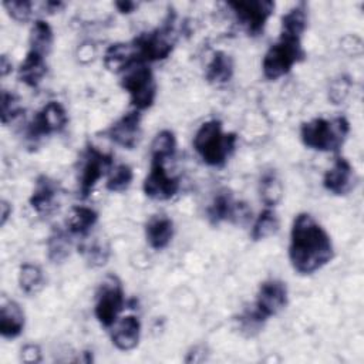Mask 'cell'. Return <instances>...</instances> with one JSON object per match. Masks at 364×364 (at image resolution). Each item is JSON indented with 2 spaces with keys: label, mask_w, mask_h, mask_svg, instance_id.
<instances>
[{
  "label": "cell",
  "mask_w": 364,
  "mask_h": 364,
  "mask_svg": "<svg viewBox=\"0 0 364 364\" xmlns=\"http://www.w3.org/2000/svg\"><path fill=\"white\" fill-rule=\"evenodd\" d=\"M334 255L326 229L309 213H299L291 223L289 259L300 274H311L324 267Z\"/></svg>",
  "instance_id": "6da1fadb"
},
{
  "label": "cell",
  "mask_w": 364,
  "mask_h": 364,
  "mask_svg": "<svg viewBox=\"0 0 364 364\" xmlns=\"http://www.w3.org/2000/svg\"><path fill=\"white\" fill-rule=\"evenodd\" d=\"M237 136L233 132H223L219 119L203 122L193 136V148L200 159L209 166H222L236 146Z\"/></svg>",
  "instance_id": "7a4b0ae2"
},
{
  "label": "cell",
  "mask_w": 364,
  "mask_h": 364,
  "mask_svg": "<svg viewBox=\"0 0 364 364\" xmlns=\"http://www.w3.org/2000/svg\"><path fill=\"white\" fill-rule=\"evenodd\" d=\"M350 132V124L344 117L333 119L314 118L303 122L300 127V138L304 146L320 152H336L344 144Z\"/></svg>",
  "instance_id": "3957f363"
},
{
  "label": "cell",
  "mask_w": 364,
  "mask_h": 364,
  "mask_svg": "<svg viewBox=\"0 0 364 364\" xmlns=\"http://www.w3.org/2000/svg\"><path fill=\"white\" fill-rule=\"evenodd\" d=\"M304 57L306 53L301 47V37L280 33L279 40L269 47L263 57V75L267 80L274 81L290 73V70L303 61Z\"/></svg>",
  "instance_id": "277c9868"
},
{
  "label": "cell",
  "mask_w": 364,
  "mask_h": 364,
  "mask_svg": "<svg viewBox=\"0 0 364 364\" xmlns=\"http://www.w3.org/2000/svg\"><path fill=\"white\" fill-rule=\"evenodd\" d=\"M175 17L171 13L165 18L161 27L146 31L135 37L131 43L134 46L136 58L139 63H154L165 60L173 50L175 31H173Z\"/></svg>",
  "instance_id": "5b68a950"
},
{
  "label": "cell",
  "mask_w": 364,
  "mask_h": 364,
  "mask_svg": "<svg viewBox=\"0 0 364 364\" xmlns=\"http://www.w3.org/2000/svg\"><path fill=\"white\" fill-rule=\"evenodd\" d=\"M121 87L128 92L129 101L136 111L148 109L156 97V82L151 68L138 63L122 73Z\"/></svg>",
  "instance_id": "8992f818"
},
{
  "label": "cell",
  "mask_w": 364,
  "mask_h": 364,
  "mask_svg": "<svg viewBox=\"0 0 364 364\" xmlns=\"http://www.w3.org/2000/svg\"><path fill=\"white\" fill-rule=\"evenodd\" d=\"M124 289L115 274H108L95 294L94 314L102 327H111L124 309Z\"/></svg>",
  "instance_id": "52a82bcc"
},
{
  "label": "cell",
  "mask_w": 364,
  "mask_h": 364,
  "mask_svg": "<svg viewBox=\"0 0 364 364\" xmlns=\"http://www.w3.org/2000/svg\"><path fill=\"white\" fill-rule=\"evenodd\" d=\"M228 6L232 9L246 33L252 37L263 34L264 26L274 10V3L270 0H239L229 1Z\"/></svg>",
  "instance_id": "ba28073f"
},
{
  "label": "cell",
  "mask_w": 364,
  "mask_h": 364,
  "mask_svg": "<svg viewBox=\"0 0 364 364\" xmlns=\"http://www.w3.org/2000/svg\"><path fill=\"white\" fill-rule=\"evenodd\" d=\"M112 156L104 154L95 146L90 145L82 154L80 173H78V195L85 199L92 192L95 183L104 176L105 171L111 169Z\"/></svg>",
  "instance_id": "9c48e42d"
},
{
  "label": "cell",
  "mask_w": 364,
  "mask_h": 364,
  "mask_svg": "<svg viewBox=\"0 0 364 364\" xmlns=\"http://www.w3.org/2000/svg\"><path fill=\"white\" fill-rule=\"evenodd\" d=\"M68 122L67 112L58 101H48L31 119L27 127V138L37 141L43 136L61 132Z\"/></svg>",
  "instance_id": "30bf717a"
},
{
  "label": "cell",
  "mask_w": 364,
  "mask_h": 364,
  "mask_svg": "<svg viewBox=\"0 0 364 364\" xmlns=\"http://www.w3.org/2000/svg\"><path fill=\"white\" fill-rule=\"evenodd\" d=\"M287 306V287L286 283L277 279L264 280L257 290L253 311L266 321L269 317L276 316Z\"/></svg>",
  "instance_id": "8fae6325"
},
{
  "label": "cell",
  "mask_w": 364,
  "mask_h": 364,
  "mask_svg": "<svg viewBox=\"0 0 364 364\" xmlns=\"http://www.w3.org/2000/svg\"><path fill=\"white\" fill-rule=\"evenodd\" d=\"M250 210L242 202H236L229 189H220L212 199L206 209L208 219L212 225H219L220 222H237L242 223L249 219Z\"/></svg>",
  "instance_id": "7c38bea8"
},
{
  "label": "cell",
  "mask_w": 364,
  "mask_h": 364,
  "mask_svg": "<svg viewBox=\"0 0 364 364\" xmlns=\"http://www.w3.org/2000/svg\"><path fill=\"white\" fill-rule=\"evenodd\" d=\"M162 161H151V169L144 179V193L154 200H168L179 191V179L171 176Z\"/></svg>",
  "instance_id": "4fadbf2b"
},
{
  "label": "cell",
  "mask_w": 364,
  "mask_h": 364,
  "mask_svg": "<svg viewBox=\"0 0 364 364\" xmlns=\"http://www.w3.org/2000/svg\"><path fill=\"white\" fill-rule=\"evenodd\" d=\"M105 135L117 145L132 149L136 146L141 136V114L134 109L124 114L107 131Z\"/></svg>",
  "instance_id": "5bb4252c"
},
{
  "label": "cell",
  "mask_w": 364,
  "mask_h": 364,
  "mask_svg": "<svg viewBox=\"0 0 364 364\" xmlns=\"http://www.w3.org/2000/svg\"><path fill=\"white\" fill-rule=\"evenodd\" d=\"M355 185V172L344 156H337L323 176V186L333 195H347Z\"/></svg>",
  "instance_id": "9a60e30c"
},
{
  "label": "cell",
  "mask_w": 364,
  "mask_h": 364,
  "mask_svg": "<svg viewBox=\"0 0 364 364\" xmlns=\"http://www.w3.org/2000/svg\"><path fill=\"white\" fill-rule=\"evenodd\" d=\"M141 338V323L135 316H124L114 323L111 341L119 351L134 350Z\"/></svg>",
  "instance_id": "2e32d148"
},
{
  "label": "cell",
  "mask_w": 364,
  "mask_h": 364,
  "mask_svg": "<svg viewBox=\"0 0 364 364\" xmlns=\"http://www.w3.org/2000/svg\"><path fill=\"white\" fill-rule=\"evenodd\" d=\"M58 183L46 176V175H40L36 179V185L33 189V193L28 199L30 206L40 215H47L50 212H53L55 209V200L58 196Z\"/></svg>",
  "instance_id": "e0dca14e"
},
{
  "label": "cell",
  "mask_w": 364,
  "mask_h": 364,
  "mask_svg": "<svg viewBox=\"0 0 364 364\" xmlns=\"http://www.w3.org/2000/svg\"><path fill=\"white\" fill-rule=\"evenodd\" d=\"M138 58L132 43H115L111 44L104 54V65L108 71L122 74L134 64H138Z\"/></svg>",
  "instance_id": "ac0fdd59"
},
{
  "label": "cell",
  "mask_w": 364,
  "mask_h": 364,
  "mask_svg": "<svg viewBox=\"0 0 364 364\" xmlns=\"http://www.w3.org/2000/svg\"><path fill=\"white\" fill-rule=\"evenodd\" d=\"M24 311L14 300H3L0 306V334L3 338H16L24 328Z\"/></svg>",
  "instance_id": "d6986e66"
},
{
  "label": "cell",
  "mask_w": 364,
  "mask_h": 364,
  "mask_svg": "<svg viewBox=\"0 0 364 364\" xmlns=\"http://www.w3.org/2000/svg\"><path fill=\"white\" fill-rule=\"evenodd\" d=\"M173 236V222L165 215L149 218L145 225V237L148 245L155 250L165 249Z\"/></svg>",
  "instance_id": "ffe728a7"
},
{
  "label": "cell",
  "mask_w": 364,
  "mask_h": 364,
  "mask_svg": "<svg viewBox=\"0 0 364 364\" xmlns=\"http://www.w3.org/2000/svg\"><path fill=\"white\" fill-rule=\"evenodd\" d=\"M46 73H47L46 57L28 50L24 61L20 64V68H18V80L24 82L27 87L36 88L41 82Z\"/></svg>",
  "instance_id": "44dd1931"
},
{
  "label": "cell",
  "mask_w": 364,
  "mask_h": 364,
  "mask_svg": "<svg viewBox=\"0 0 364 364\" xmlns=\"http://www.w3.org/2000/svg\"><path fill=\"white\" fill-rule=\"evenodd\" d=\"M233 60L225 51H215L205 73V78L208 82L220 85L230 81L233 77Z\"/></svg>",
  "instance_id": "7402d4cb"
},
{
  "label": "cell",
  "mask_w": 364,
  "mask_h": 364,
  "mask_svg": "<svg viewBox=\"0 0 364 364\" xmlns=\"http://www.w3.org/2000/svg\"><path fill=\"white\" fill-rule=\"evenodd\" d=\"M98 220V213L88 206H73L67 218V229L71 235H87Z\"/></svg>",
  "instance_id": "603a6c76"
},
{
  "label": "cell",
  "mask_w": 364,
  "mask_h": 364,
  "mask_svg": "<svg viewBox=\"0 0 364 364\" xmlns=\"http://www.w3.org/2000/svg\"><path fill=\"white\" fill-rule=\"evenodd\" d=\"M30 51L38 53L41 55H47L53 46V30L50 24L44 20H36L30 28L28 37Z\"/></svg>",
  "instance_id": "cb8c5ba5"
},
{
  "label": "cell",
  "mask_w": 364,
  "mask_h": 364,
  "mask_svg": "<svg viewBox=\"0 0 364 364\" xmlns=\"http://www.w3.org/2000/svg\"><path fill=\"white\" fill-rule=\"evenodd\" d=\"M307 26V6L300 1L282 16V31L284 34L301 37Z\"/></svg>",
  "instance_id": "d4e9b609"
},
{
  "label": "cell",
  "mask_w": 364,
  "mask_h": 364,
  "mask_svg": "<svg viewBox=\"0 0 364 364\" xmlns=\"http://www.w3.org/2000/svg\"><path fill=\"white\" fill-rule=\"evenodd\" d=\"M18 286L23 293L28 296L37 294L44 287V274L37 264L24 263L18 269Z\"/></svg>",
  "instance_id": "484cf974"
},
{
  "label": "cell",
  "mask_w": 364,
  "mask_h": 364,
  "mask_svg": "<svg viewBox=\"0 0 364 364\" xmlns=\"http://www.w3.org/2000/svg\"><path fill=\"white\" fill-rule=\"evenodd\" d=\"M260 199L267 208L276 206L283 198V185L274 171H267L260 178L259 183Z\"/></svg>",
  "instance_id": "4316f807"
},
{
  "label": "cell",
  "mask_w": 364,
  "mask_h": 364,
  "mask_svg": "<svg viewBox=\"0 0 364 364\" xmlns=\"http://www.w3.org/2000/svg\"><path fill=\"white\" fill-rule=\"evenodd\" d=\"M279 226H280V222H279V218H277L276 212L272 210L270 208H266L256 218V220L252 226L250 236L255 242L267 239L279 230Z\"/></svg>",
  "instance_id": "83f0119b"
},
{
  "label": "cell",
  "mask_w": 364,
  "mask_h": 364,
  "mask_svg": "<svg viewBox=\"0 0 364 364\" xmlns=\"http://www.w3.org/2000/svg\"><path fill=\"white\" fill-rule=\"evenodd\" d=\"M176 151V138L172 131L162 129L159 131L151 142V161L165 162L173 156Z\"/></svg>",
  "instance_id": "f1b7e54d"
},
{
  "label": "cell",
  "mask_w": 364,
  "mask_h": 364,
  "mask_svg": "<svg viewBox=\"0 0 364 364\" xmlns=\"http://www.w3.org/2000/svg\"><path fill=\"white\" fill-rule=\"evenodd\" d=\"M70 239L68 235L61 229H54L47 240V253L48 259L54 263L65 260L70 255Z\"/></svg>",
  "instance_id": "f546056e"
},
{
  "label": "cell",
  "mask_w": 364,
  "mask_h": 364,
  "mask_svg": "<svg viewBox=\"0 0 364 364\" xmlns=\"http://www.w3.org/2000/svg\"><path fill=\"white\" fill-rule=\"evenodd\" d=\"M132 179L134 172L131 166L127 164H119L111 169L108 179L105 182V188L109 192H124L129 188Z\"/></svg>",
  "instance_id": "4dcf8cb0"
},
{
  "label": "cell",
  "mask_w": 364,
  "mask_h": 364,
  "mask_svg": "<svg viewBox=\"0 0 364 364\" xmlns=\"http://www.w3.org/2000/svg\"><path fill=\"white\" fill-rule=\"evenodd\" d=\"M0 108H1V124L3 125H7L9 122L14 121L23 111L17 95H14L13 92H7L6 90L1 91Z\"/></svg>",
  "instance_id": "1f68e13d"
},
{
  "label": "cell",
  "mask_w": 364,
  "mask_h": 364,
  "mask_svg": "<svg viewBox=\"0 0 364 364\" xmlns=\"http://www.w3.org/2000/svg\"><path fill=\"white\" fill-rule=\"evenodd\" d=\"M82 255L91 267H98L107 263L109 256V247L98 240L82 247Z\"/></svg>",
  "instance_id": "d6a6232c"
},
{
  "label": "cell",
  "mask_w": 364,
  "mask_h": 364,
  "mask_svg": "<svg viewBox=\"0 0 364 364\" xmlns=\"http://www.w3.org/2000/svg\"><path fill=\"white\" fill-rule=\"evenodd\" d=\"M3 6L7 10L9 16L20 23L27 21L33 10V3L28 0H7L3 1Z\"/></svg>",
  "instance_id": "836d02e7"
},
{
  "label": "cell",
  "mask_w": 364,
  "mask_h": 364,
  "mask_svg": "<svg viewBox=\"0 0 364 364\" xmlns=\"http://www.w3.org/2000/svg\"><path fill=\"white\" fill-rule=\"evenodd\" d=\"M350 90V81L347 78H338L333 81V84L328 88V98L333 101V104H340L344 101L346 95L348 94Z\"/></svg>",
  "instance_id": "e575fe53"
},
{
  "label": "cell",
  "mask_w": 364,
  "mask_h": 364,
  "mask_svg": "<svg viewBox=\"0 0 364 364\" xmlns=\"http://www.w3.org/2000/svg\"><path fill=\"white\" fill-rule=\"evenodd\" d=\"M21 360L26 363H38L41 360V351L36 344H27L21 350Z\"/></svg>",
  "instance_id": "d590c367"
},
{
  "label": "cell",
  "mask_w": 364,
  "mask_h": 364,
  "mask_svg": "<svg viewBox=\"0 0 364 364\" xmlns=\"http://www.w3.org/2000/svg\"><path fill=\"white\" fill-rule=\"evenodd\" d=\"M10 215H11V205L3 199L0 203V225L1 226L6 225Z\"/></svg>",
  "instance_id": "8d00e7d4"
},
{
  "label": "cell",
  "mask_w": 364,
  "mask_h": 364,
  "mask_svg": "<svg viewBox=\"0 0 364 364\" xmlns=\"http://www.w3.org/2000/svg\"><path fill=\"white\" fill-rule=\"evenodd\" d=\"M115 7L118 9L119 13L122 14H128V13H132L136 7V3L134 1H117L115 3Z\"/></svg>",
  "instance_id": "74e56055"
},
{
  "label": "cell",
  "mask_w": 364,
  "mask_h": 364,
  "mask_svg": "<svg viewBox=\"0 0 364 364\" xmlns=\"http://www.w3.org/2000/svg\"><path fill=\"white\" fill-rule=\"evenodd\" d=\"M10 71H11V61H9L6 55H1V58H0V74H1V77L7 75V73H10Z\"/></svg>",
  "instance_id": "f35d334b"
}]
</instances>
